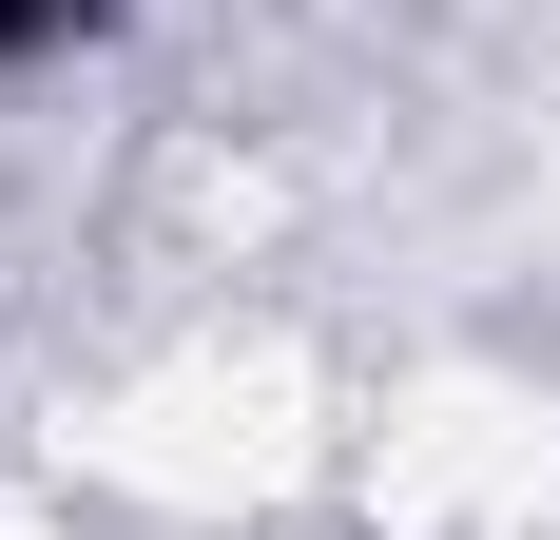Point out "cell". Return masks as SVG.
Wrapping results in <instances>:
<instances>
[{"mask_svg":"<svg viewBox=\"0 0 560 540\" xmlns=\"http://www.w3.org/2000/svg\"><path fill=\"white\" fill-rule=\"evenodd\" d=\"M78 39H116V0H0V78H39V58H78Z\"/></svg>","mask_w":560,"mask_h":540,"instance_id":"cell-1","label":"cell"}]
</instances>
